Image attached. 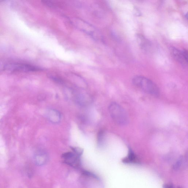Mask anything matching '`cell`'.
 <instances>
[{"label": "cell", "instance_id": "6da1fadb", "mask_svg": "<svg viewBox=\"0 0 188 188\" xmlns=\"http://www.w3.org/2000/svg\"><path fill=\"white\" fill-rule=\"evenodd\" d=\"M134 85L146 93L152 96H158L160 91L158 87L150 79L142 76H137L132 79Z\"/></svg>", "mask_w": 188, "mask_h": 188}, {"label": "cell", "instance_id": "7a4b0ae2", "mask_svg": "<svg viewBox=\"0 0 188 188\" xmlns=\"http://www.w3.org/2000/svg\"><path fill=\"white\" fill-rule=\"evenodd\" d=\"M108 110L114 122L120 126H126L129 122L128 115L121 106L116 103L110 104Z\"/></svg>", "mask_w": 188, "mask_h": 188}, {"label": "cell", "instance_id": "3957f363", "mask_svg": "<svg viewBox=\"0 0 188 188\" xmlns=\"http://www.w3.org/2000/svg\"><path fill=\"white\" fill-rule=\"evenodd\" d=\"M73 25L77 28L92 37L96 40L100 39L99 32L95 27L81 19L74 18L72 21Z\"/></svg>", "mask_w": 188, "mask_h": 188}, {"label": "cell", "instance_id": "277c9868", "mask_svg": "<svg viewBox=\"0 0 188 188\" xmlns=\"http://www.w3.org/2000/svg\"><path fill=\"white\" fill-rule=\"evenodd\" d=\"M6 69L12 72H37L41 69L30 64L22 63H12L6 65L5 67Z\"/></svg>", "mask_w": 188, "mask_h": 188}, {"label": "cell", "instance_id": "5b68a950", "mask_svg": "<svg viewBox=\"0 0 188 188\" xmlns=\"http://www.w3.org/2000/svg\"><path fill=\"white\" fill-rule=\"evenodd\" d=\"M172 55L180 63L183 65H187L188 62V52L186 50L181 51L176 48L173 47L171 49Z\"/></svg>", "mask_w": 188, "mask_h": 188}, {"label": "cell", "instance_id": "8992f818", "mask_svg": "<svg viewBox=\"0 0 188 188\" xmlns=\"http://www.w3.org/2000/svg\"><path fill=\"white\" fill-rule=\"evenodd\" d=\"M46 116L47 120L53 124H58L61 120V115L60 112L52 108H49L47 110Z\"/></svg>", "mask_w": 188, "mask_h": 188}, {"label": "cell", "instance_id": "52a82bcc", "mask_svg": "<svg viewBox=\"0 0 188 188\" xmlns=\"http://www.w3.org/2000/svg\"><path fill=\"white\" fill-rule=\"evenodd\" d=\"M48 160V156L46 152L39 151L35 154L34 156L35 163L37 166H41L45 165Z\"/></svg>", "mask_w": 188, "mask_h": 188}, {"label": "cell", "instance_id": "ba28073f", "mask_svg": "<svg viewBox=\"0 0 188 188\" xmlns=\"http://www.w3.org/2000/svg\"><path fill=\"white\" fill-rule=\"evenodd\" d=\"M77 102L79 103L85 105L87 104L90 100V98L87 94H79L76 98Z\"/></svg>", "mask_w": 188, "mask_h": 188}, {"label": "cell", "instance_id": "9c48e42d", "mask_svg": "<svg viewBox=\"0 0 188 188\" xmlns=\"http://www.w3.org/2000/svg\"><path fill=\"white\" fill-rule=\"evenodd\" d=\"M122 162L125 163H131L137 162L136 156L132 150L131 149L129 150L128 156L123 159Z\"/></svg>", "mask_w": 188, "mask_h": 188}, {"label": "cell", "instance_id": "30bf717a", "mask_svg": "<svg viewBox=\"0 0 188 188\" xmlns=\"http://www.w3.org/2000/svg\"><path fill=\"white\" fill-rule=\"evenodd\" d=\"M183 162V156H181V157L179 158L178 160L177 161L176 163L173 166V169L175 170H179L181 168V166H182Z\"/></svg>", "mask_w": 188, "mask_h": 188}, {"label": "cell", "instance_id": "8fae6325", "mask_svg": "<svg viewBox=\"0 0 188 188\" xmlns=\"http://www.w3.org/2000/svg\"><path fill=\"white\" fill-rule=\"evenodd\" d=\"M73 151V152L76 154L77 156H80L82 155L83 153V150L81 148L78 147H71Z\"/></svg>", "mask_w": 188, "mask_h": 188}, {"label": "cell", "instance_id": "7c38bea8", "mask_svg": "<svg viewBox=\"0 0 188 188\" xmlns=\"http://www.w3.org/2000/svg\"><path fill=\"white\" fill-rule=\"evenodd\" d=\"M104 132L103 131H100L98 134V142L99 145L103 144L104 138Z\"/></svg>", "mask_w": 188, "mask_h": 188}, {"label": "cell", "instance_id": "4fadbf2b", "mask_svg": "<svg viewBox=\"0 0 188 188\" xmlns=\"http://www.w3.org/2000/svg\"><path fill=\"white\" fill-rule=\"evenodd\" d=\"M82 174L83 175H85V176L94 177V178L96 179L97 178V177L95 175H94L92 173L88 172V171H83L82 172Z\"/></svg>", "mask_w": 188, "mask_h": 188}, {"label": "cell", "instance_id": "5bb4252c", "mask_svg": "<svg viewBox=\"0 0 188 188\" xmlns=\"http://www.w3.org/2000/svg\"><path fill=\"white\" fill-rule=\"evenodd\" d=\"M164 188H174L173 187V186L171 185H169L168 184H165L163 186Z\"/></svg>", "mask_w": 188, "mask_h": 188}, {"label": "cell", "instance_id": "9a60e30c", "mask_svg": "<svg viewBox=\"0 0 188 188\" xmlns=\"http://www.w3.org/2000/svg\"><path fill=\"white\" fill-rule=\"evenodd\" d=\"M178 188H181V187H179Z\"/></svg>", "mask_w": 188, "mask_h": 188}]
</instances>
